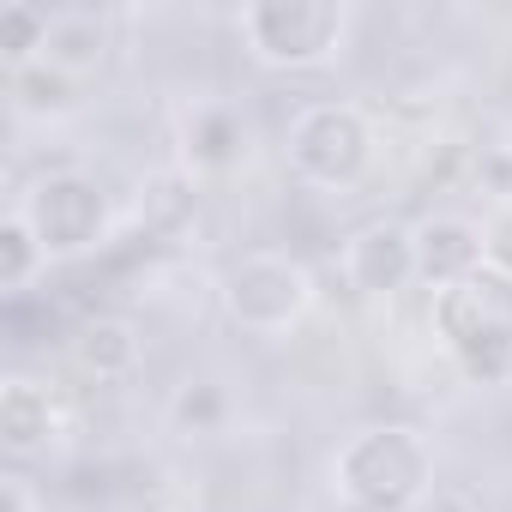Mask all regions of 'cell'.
Segmentation results:
<instances>
[{
    "instance_id": "6da1fadb",
    "label": "cell",
    "mask_w": 512,
    "mask_h": 512,
    "mask_svg": "<svg viewBox=\"0 0 512 512\" xmlns=\"http://www.w3.org/2000/svg\"><path fill=\"white\" fill-rule=\"evenodd\" d=\"M434 332L470 380L482 386L512 380V278L476 266L470 278L434 290Z\"/></svg>"
},
{
    "instance_id": "7a4b0ae2",
    "label": "cell",
    "mask_w": 512,
    "mask_h": 512,
    "mask_svg": "<svg viewBox=\"0 0 512 512\" xmlns=\"http://www.w3.org/2000/svg\"><path fill=\"white\" fill-rule=\"evenodd\" d=\"M332 476L362 512H410L434 482V452L416 428H362L332 458Z\"/></svg>"
},
{
    "instance_id": "3957f363",
    "label": "cell",
    "mask_w": 512,
    "mask_h": 512,
    "mask_svg": "<svg viewBox=\"0 0 512 512\" xmlns=\"http://www.w3.org/2000/svg\"><path fill=\"white\" fill-rule=\"evenodd\" d=\"M217 302H223L229 326H241L253 338H284L314 308V272L302 260H290V253H278V247H260V253H241L223 272Z\"/></svg>"
},
{
    "instance_id": "277c9868",
    "label": "cell",
    "mask_w": 512,
    "mask_h": 512,
    "mask_svg": "<svg viewBox=\"0 0 512 512\" xmlns=\"http://www.w3.org/2000/svg\"><path fill=\"white\" fill-rule=\"evenodd\" d=\"M235 31L247 37V55L284 67V73H308L326 67L344 37H350V7H332V0H272V7H241Z\"/></svg>"
},
{
    "instance_id": "5b68a950",
    "label": "cell",
    "mask_w": 512,
    "mask_h": 512,
    "mask_svg": "<svg viewBox=\"0 0 512 512\" xmlns=\"http://www.w3.org/2000/svg\"><path fill=\"white\" fill-rule=\"evenodd\" d=\"M374 151L380 139L362 103H308L284 133L290 169L314 187H356L374 169Z\"/></svg>"
},
{
    "instance_id": "8992f818",
    "label": "cell",
    "mask_w": 512,
    "mask_h": 512,
    "mask_svg": "<svg viewBox=\"0 0 512 512\" xmlns=\"http://www.w3.org/2000/svg\"><path fill=\"white\" fill-rule=\"evenodd\" d=\"M49 260H73V253H91L103 247V235L115 229V205H109V187L85 169H55L43 181H31V193L13 205Z\"/></svg>"
},
{
    "instance_id": "52a82bcc",
    "label": "cell",
    "mask_w": 512,
    "mask_h": 512,
    "mask_svg": "<svg viewBox=\"0 0 512 512\" xmlns=\"http://www.w3.org/2000/svg\"><path fill=\"white\" fill-rule=\"evenodd\" d=\"M338 272H344V284L356 290V296H398V290H410L416 284V229L410 223H392V217H380V223H362L350 241H344V253H338Z\"/></svg>"
},
{
    "instance_id": "ba28073f",
    "label": "cell",
    "mask_w": 512,
    "mask_h": 512,
    "mask_svg": "<svg viewBox=\"0 0 512 512\" xmlns=\"http://www.w3.org/2000/svg\"><path fill=\"white\" fill-rule=\"evenodd\" d=\"M67 428H73V416L49 380L13 374L0 386V440H7L13 458H49L67 440Z\"/></svg>"
},
{
    "instance_id": "9c48e42d",
    "label": "cell",
    "mask_w": 512,
    "mask_h": 512,
    "mask_svg": "<svg viewBox=\"0 0 512 512\" xmlns=\"http://www.w3.org/2000/svg\"><path fill=\"white\" fill-rule=\"evenodd\" d=\"M235 163H247V121L235 103H193L181 115V175L217 181Z\"/></svg>"
},
{
    "instance_id": "30bf717a",
    "label": "cell",
    "mask_w": 512,
    "mask_h": 512,
    "mask_svg": "<svg viewBox=\"0 0 512 512\" xmlns=\"http://www.w3.org/2000/svg\"><path fill=\"white\" fill-rule=\"evenodd\" d=\"M476 266H482V223L452 217V211L416 223V284L446 290V284L470 278Z\"/></svg>"
},
{
    "instance_id": "8fae6325",
    "label": "cell",
    "mask_w": 512,
    "mask_h": 512,
    "mask_svg": "<svg viewBox=\"0 0 512 512\" xmlns=\"http://www.w3.org/2000/svg\"><path fill=\"white\" fill-rule=\"evenodd\" d=\"M109 49H115V19L109 13H97V7H55L49 13V43H43L37 61L85 79V73H97L109 61Z\"/></svg>"
},
{
    "instance_id": "7c38bea8",
    "label": "cell",
    "mask_w": 512,
    "mask_h": 512,
    "mask_svg": "<svg viewBox=\"0 0 512 512\" xmlns=\"http://www.w3.org/2000/svg\"><path fill=\"white\" fill-rule=\"evenodd\" d=\"M139 356H145L139 326L121 320V314H97V320H85L79 338H73V362H79L85 374H97V380H127V374L139 368Z\"/></svg>"
},
{
    "instance_id": "4fadbf2b",
    "label": "cell",
    "mask_w": 512,
    "mask_h": 512,
    "mask_svg": "<svg viewBox=\"0 0 512 512\" xmlns=\"http://www.w3.org/2000/svg\"><path fill=\"white\" fill-rule=\"evenodd\" d=\"M7 91H13V109L25 121H55V115H73L79 109V79L49 67V61H31V67H13L7 73Z\"/></svg>"
},
{
    "instance_id": "5bb4252c",
    "label": "cell",
    "mask_w": 512,
    "mask_h": 512,
    "mask_svg": "<svg viewBox=\"0 0 512 512\" xmlns=\"http://www.w3.org/2000/svg\"><path fill=\"white\" fill-rule=\"evenodd\" d=\"M43 266H49V253H43L37 229H31L19 211H7V223H0V290H7V296H25Z\"/></svg>"
},
{
    "instance_id": "9a60e30c",
    "label": "cell",
    "mask_w": 512,
    "mask_h": 512,
    "mask_svg": "<svg viewBox=\"0 0 512 512\" xmlns=\"http://www.w3.org/2000/svg\"><path fill=\"white\" fill-rule=\"evenodd\" d=\"M49 43V7H31V0H13L0 13V55H7V73L13 67H31Z\"/></svg>"
},
{
    "instance_id": "2e32d148",
    "label": "cell",
    "mask_w": 512,
    "mask_h": 512,
    "mask_svg": "<svg viewBox=\"0 0 512 512\" xmlns=\"http://www.w3.org/2000/svg\"><path fill=\"white\" fill-rule=\"evenodd\" d=\"M223 410H229V398H223L217 380H187V386L175 392V422H193L199 434H211V428L223 422Z\"/></svg>"
},
{
    "instance_id": "e0dca14e",
    "label": "cell",
    "mask_w": 512,
    "mask_h": 512,
    "mask_svg": "<svg viewBox=\"0 0 512 512\" xmlns=\"http://www.w3.org/2000/svg\"><path fill=\"white\" fill-rule=\"evenodd\" d=\"M482 266L512 278V199H494V211L482 217Z\"/></svg>"
},
{
    "instance_id": "ac0fdd59",
    "label": "cell",
    "mask_w": 512,
    "mask_h": 512,
    "mask_svg": "<svg viewBox=\"0 0 512 512\" xmlns=\"http://www.w3.org/2000/svg\"><path fill=\"white\" fill-rule=\"evenodd\" d=\"M0 512H49V506H43V494L25 470H7L0 476Z\"/></svg>"
},
{
    "instance_id": "d6986e66",
    "label": "cell",
    "mask_w": 512,
    "mask_h": 512,
    "mask_svg": "<svg viewBox=\"0 0 512 512\" xmlns=\"http://www.w3.org/2000/svg\"><path fill=\"white\" fill-rule=\"evenodd\" d=\"M163 512H181V506H163Z\"/></svg>"
}]
</instances>
